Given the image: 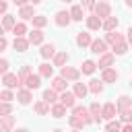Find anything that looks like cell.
Returning a JSON list of instances; mask_svg holds the SVG:
<instances>
[{"instance_id": "1", "label": "cell", "mask_w": 132, "mask_h": 132, "mask_svg": "<svg viewBox=\"0 0 132 132\" xmlns=\"http://www.w3.org/2000/svg\"><path fill=\"white\" fill-rule=\"evenodd\" d=\"M2 80H4V87H8V89H14V87H21V78H19V74H2Z\"/></svg>"}, {"instance_id": "2", "label": "cell", "mask_w": 132, "mask_h": 132, "mask_svg": "<svg viewBox=\"0 0 132 132\" xmlns=\"http://www.w3.org/2000/svg\"><path fill=\"white\" fill-rule=\"evenodd\" d=\"M95 14H99L101 19H107V16L111 14V8H109V4H107L105 0H99V4H95Z\"/></svg>"}, {"instance_id": "3", "label": "cell", "mask_w": 132, "mask_h": 132, "mask_svg": "<svg viewBox=\"0 0 132 132\" xmlns=\"http://www.w3.org/2000/svg\"><path fill=\"white\" fill-rule=\"evenodd\" d=\"M76 99H78V97H76L74 93H68V91L60 95V103H62V105H66V107H74Z\"/></svg>"}, {"instance_id": "4", "label": "cell", "mask_w": 132, "mask_h": 132, "mask_svg": "<svg viewBox=\"0 0 132 132\" xmlns=\"http://www.w3.org/2000/svg\"><path fill=\"white\" fill-rule=\"evenodd\" d=\"M70 12H66V10H60V12H56V25L58 27H66L68 23H70Z\"/></svg>"}, {"instance_id": "5", "label": "cell", "mask_w": 132, "mask_h": 132, "mask_svg": "<svg viewBox=\"0 0 132 132\" xmlns=\"http://www.w3.org/2000/svg\"><path fill=\"white\" fill-rule=\"evenodd\" d=\"M12 124H14V118L12 116H0V128H2V132H10L12 130Z\"/></svg>"}, {"instance_id": "6", "label": "cell", "mask_w": 132, "mask_h": 132, "mask_svg": "<svg viewBox=\"0 0 132 132\" xmlns=\"http://www.w3.org/2000/svg\"><path fill=\"white\" fill-rule=\"evenodd\" d=\"M39 85H41V74H29V78L25 80V87H27V89H31V91H33V89H37Z\"/></svg>"}, {"instance_id": "7", "label": "cell", "mask_w": 132, "mask_h": 132, "mask_svg": "<svg viewBox=\"0 0 132 132\" xmlns=\"http://www.w3.org/2000/svg\"><path fill=\"white\" fill-rule=\"evenodd\" d=\"M116 111H118V105H113V103H107V105H103V109H101V116H103L105 120H111V118H116Z\"/></svg>"}, {"instance_id": "8", "label": "cell", "mask_w": 132, "mask_h": 132, "mask_svg": "<svg viewBox=\"0 0 132 132\" xmlns=\"http://www.w3.org/2000/svg\"><path fill=\"white\" fill-rule=\"evenodd\" d=\"M89 113H91V111H87L85 107H78V105H76V107L72 109V116H76V118H80V120H85L87 124H91V122H93V118H89Z\"/></svg>"}, {"instance_id": "9", "label": "cell", "mask_w": 132, "mask_h": 132, "mask_svg": "<svg viewBox=\"0 0 132 132\" xmlns=\"http://www.w3.org/2000/svg\"><path fill=\"white\" fill-rule=\"evenodd\" d=\"M78 70H74V68H68V66H62V76L66 78V80H78Z\"/></svg>"}, {"instance_id": "10", "label": "cell", "mask_w": 132, "mask_h": 132, "mask_svg": "<svg viewBox=\"0 0 132 132\" xmlns=\"http://www.w3.org/2000/svg\"><path fill=\"white\" fill-rule=\"evenodd\" d=\"M87 27H89V29H93V31L101 29V27H103V23H101V16H99V14H95V16H89V19H87Z\"/></svg>"}, {"instance_id": "11", "label": "cell", "mask_w": 132, "mask_h": 132, "mask_svg": "<svg viewBox=\"0 0 132 132\" xmlns=\"http://www.w3.org/2000/svg\"><path fill=\"white\" fill-rule=\"evenodd\" d=\"M16 99H19V103L27 105V103L31 101V89H21V91L16 93Z\"/></svg>"}, {"instance_id": "12", "label": "cell", "mask_w": 132, "mask_h": 132, "mask_svg": "<svg viewBox=\"0 0 132 132\" xmlns=\"http://www.w3.org/2000/svg\"><path fill=\"white\" fill-rule=\"evenodd\" d=\"M76 43H78L80 47H87V45H91L93 41H91V35H89V33H82V31H80V33L76 35Z\"/></svg>"}, {"instance_id": "13", "label": "cell", "mask_w": 132, "mask_h": 132, "mask_svg": "<svg viewBox=\"0 0 132 132\" xmlns=\"http://www.w3.org/2000/svg\"><path fill=\"white\" fill-rule=\"evenodd\" d=\"M29 43H31V41H29V39H23V35H21V37H14V50H16V52H25V50L29 47Z\"/></svg>"}, {"instance_id": "14", "label": "cell", "mask_w": 132, "mask_h": 132, "mask_svg": "<svg viewBox=\"0 0 132 132\" xmlns=\"http://www.w3.org/2000/svg\"><path fill=\"white\" fill-rule=\"evenodd\" d=\"M91 52L93 54H105V41L103 39H95L91 43Z\"/></svg>"}, {"instance_id": "15", "label": "cell", "mask_w": 132, "mask_h": 132, "mask_svg": "<svg viewBox=\"0 0 132 132\" xmlns=\"http://www.w3.org/2000/svg\"><path fill=\"white\" fill-rule=\"evenodd\" d=\"M101 109L103 107H99V103H91V107H89V111H91V116H93V122H101Z\"/></svg>"}, {"instance_id": "16", "label": "cell", "mask_w": 132, "mask_h": 132, "mask_svg": "<svg viewBox=\"0 0 132 132\" xmlns=\"http://www.w3.org/2000/svg\"><path fill=\"white\" fill-rule=\"evenodd\" d=\"M19 16H23L25 21H27V19H33V16H35V12H33V6H27V4H25V6H21V10H19Z\"/></svg>"}, {"instance_id": "17", "label": "cell", "mask_w": 132, "mask_h": 132, "mask_svg": "<svg viewBox=\"0 0 132 132\" xmlns=\"http://www.w3.org/2000/svg\"><path fill=\"white\" fill-rule=\"evenodd\" d=\"M14 19L10 16V14H4V19H2V29L4 31H10V29H14Z\"/></svg>"}, {"instance_id": "18", "label": "cell", "mask_w": 132, "mask_h": 132, "mask_svg": "<svg viewBox=\"0 0 132 132\" xmlns=\"http://www.w3.org/2000/svg\"><path fill=\"white\" fill-rule=\"evenodd\" d=\"M29 41H31V43H35V45H37V43H41V41H43V33H41L39 29L31 31V33H29Z\"/></svg>"}, {"instance_id": "19", "label": "cell", "mask_w": 132, "mask_h": 132, "mask_svg": "<svg viewBox=\"0 0 132 132\" xmlns=\"http://www.w3.org/2000/svg\"><path fill=\"white\" fill-rule=\"evenodd\" d=\"M118 78V72L111 70V68H103V82H111Z\"/></svg>"}, {"instance_id": "20", "label": "cell", "mask_w": 132, "mask_h": 132, "mask_svg": "<svg viewBox=\"0 0 132 132\" xmlns=\"http://www.w3.org/2000/svg\"><path fill=\"white\" fill-rule=\"evenodd\" d=\"M87 91H89V87H85L82 82H76V85H74V95H76L78 99H85Z\"/></svg>"}, {"instance_id": "21", "label": "cell", "mask_w": 132, "mask_h": 132, "mask_svg": "<svg viewBox=\"0 0 132 132\" xmlns=\"http://www.w3.org/2000/svg\"><path fill=\"white\" fill-rule=\"evenodd\" d=\"M66 113V105H62V103H54V107H52V116L54 118H62Z\"/></svg>"}, {"instance_id": "22", "label": "cell", "mask_w": 132, "mask_h": 132, "mask_svg": "<svg viewBox=\"0 0 132 132\" xmlns=\"http://www.w3.org/2000/svg\"><path fill=\"white\" fill-rule=\"evenodd\" d=\"M70 16H72V21H82V6L74 4L72 10H70Z\"/></svg>"}, {"instance_id": "23", "label": "cell", "mask_w": 132, "mask_h": 132, "mask_svg": "<svg viewBox=\"0 0 132 132\" xmlns=\"http://www.w3.org/2000/svg\"><path fill=\"white\" fill-rule=\"evenodd\" d=\"M116 27H118V19L116 16H107V21L103 23V29L105 31H116Z\"/></svg>"}, {"instance_id": "24", "label": "cell", "mask_w": 132, "mask_h": 132, "mask_svg": "<svg viewBox=\"0 0 132 132\" xmlns=\"http://www.w3.org/2000/svg\"><path fill=\"white\" fill-rule=\"evenodd\" d=\"M111 62H113V54H103L99 60V68H107V66H111Z\"/></svg>"}, {"instance_id": "25", "label": "cell", "mask_w": 132, "mask_h": 132, "mask_svg": "<svg viewBox=\"0 0 132 132\" xmlns=\"http://www.w3.org/2000/svg\"><path fill=\"white\" fill-rule=\"evenodd\" d=\"M43 99L47 101V103H56L58 101V95H56V89L52 87V89H47L45 93H43Z\"/></svg>"}, {"instance_id": "26", "label": "cell", "mask_w": 132, "mask_h": 132, "mask_svg": "<svg viewBox=\"0 0 132 132\" xmlns=\"http://www.w3.org/2000/svg\"><path fill=\"white\" fill-rule=\"evenodd\" d=\"M105 39H107V41H109L111 45H116V43H120V41H124V39H122V35H120V33H116V31H109Z\"/></svg>"}, {"instance_id": "27", "label": "cell", "mask_w": 132, "mask_h": 132, "mask_svg": "<svg viewBox=\"0 0 132 132\" xmlns=\"http://www.w3.org/2000/svg\"><path fill=\"white\" fill-rule=\"evenodd\" d=\"M54 50H56V47H54L52 43H45L39 54H41V58H52V56H54Z\"/></svg>"}, {"instance_id": "28", "label": "cell", "mask_w": 132, "mask_h": 132, "mask_svg": "<svg viewBox=\"0 0 132 132\" xmlns=\"http://www.w3.org/2000/svg\"><path fill=\"white\" fill-rule=\"evenodd\" d=\"M95 68H97V64H95V62H91V60H87V62H82V68H80V70H82L85 74H93V72H95Z\"/></svg>"}, {"instance_id": "29", "label": "cell", "mask_w": 132, "mask_h": 132, "mask_svg": "<svg viewBox=\"0 0 132 132\" xmlns=\"http://www.w3.org/2000/svg\"><path fill=\"white\" fill-rule=\"evenodd\" d=\"M56 91H64L66 89V78L64 76H58V78H54V85H52Z\"/></svg>"}, {"instance_id": "30", "label": "cell", "mask_w": 132, "mask_h": 132, "mask_svg": "<svg viewBox=\"0 0 132 132\" xmlns=\"http://www.w3.org/2000/svg\"><path fill=\"white\" fill-rule=\"evenodd\" d=\"M47 105H50V103H47V101H45V99H43V101H39V103H37V105H35V111H37V113H39V116H45V113H47V111H50V109H47Z\"/></svg>"}, {"instance_id": "31", "label": "cell", "mask_w": 132, "mask_h": 132, "mask_svg": "<svg viewBox=\"0 0 132 132\" xmlns=\"http://www.w3.org/2000/svg\"><path fill=\"white\" fill-rule=\"evenodd\" d=\"M116 105H118V109H120V111H124V109H128V105H130V97H126V95H124V97H120Z\"/></svg>"}, {"instance_id": "32", "label": "cell", "mask_w": 132, "mask_h": 132, "mask_svg": "<svg viewBox=\"0 0 132 132\" xmlns=\"http://www.w3.org/2000/svg\"><path fill=\"white\" fill-rule=\"evenodd\" d=\"M70 126H72V128H85L87 122L80 120V118H76V116H70Z\"/></svg>"}, {"instance_id": "33", "label": "cell", "mask_w": 132, "mask_h": 132, "mask_svg": "<svg viewBox=\"0 0 132 132\" xmlns=\"http://www.w3.org/2000/svg\"><path fill=\"white\" fill-rule=\"evenodd\" d=\"M25 31H27V27H25V23H16V25H14V29H12V33H14V37H21V35H25Z\"/></svg>"}, {"instance_id": "34", "label": "cell", "mask_w": 132, "mask_h": 132, "mask_svg": "<svg viewBox=\"0 0 132 132\" xmlns=\"http://www.w3.org/2000/svg\"><path fill=\"white\" fill-rule=\"evenodd\" d=\"M126 50H128V45H126V41H120V43H116V45H113V54H118V56H122V54H126Z\"/></svg>"}, {"instance_id": "35", "label": "cell", "mask_w": 132, "mask_h": 132, "mask_svg": "<svg viewBox=\"0 0 132 132\" xmlns=\"http://www.w3.org/2000/svg\"><path fill=\"white\" fill-rule=\"evenodd\" d=\"M66 60H68V54H66V52H60V54H56V58H54V64H56V66H62Z\"/></svg>"}, {"instance_id": "36", "label": "cell", "mask_w": 132, "mask_h": 132, "mask_svg": "<svg viewBox=\"0 0 132 132\" xmlns=\"http://www.w3.org/2000/svg\"><path fill=\"white\" fill-rule=\"evenodd\" d=\"M89 91L97 95V93H101V91H103V85H101L99 80H91V85H89Z\"/></svg>"}, {"instance_id": "37", "label": "cell", "mask_w": 132, "mask_h": 132, "mask_svg": "<svg viewBox=\"0 0 132 132\" xmlns=\"http://www.w3.org/2000/svg\"><path fill=\"white\" fill-rule=\"evenodd\" d=\"M39 74L41 76H52V66L50 64H41L39 66Z\"/></svg>"}, {"instance_id": "38", "label": "cell", "mask_w": 132, "mask_h": 132, "mask_svg": "<svg viewBox=\"0 0 132 132\" xmlns=\"http://www.w3.org/2000/svg\"><path fill=\"white\" fill-rule=\"evenodd\" d=\"M10 111H12L10 101H2V105H0V116H6V113H10Z\"/></svg>"}, {"instance_id": "39", "label": "cell", "mask_w": 132, "mask_h": 132, "mask_svg": "<svg viewBox=\"0 0 132 132\" xmlns=\"http://www.w3.org/2000/svg\"><path fill=\"white\" fill-rule=\"evenodd\" d=\"M29 74H31V70H29V66H23V68H21V72H19V78H21V80L25 82V80L29 78Z\"/></svg>"}, {"instance_id": "40", "label": "cell", "mask_w": 132, "mask_h": 132, "mask_svg": "<svg viewBox=\"0 0 132 132\" xmlns=\"http://www.w3.org/2000/svg\"><path fill=\"white\" fill-rule=\"evenodd\" d=\"M45 23H47L45 16H41V14H39V16H33V25H35V27H43Z\"/></svg>"}, {"instance_id": "41", "label": "cell", "mask_w": 132, "mask_h": 132, "mask_svg": "<svg viewBox=\"0 0 132 132\" xmlns=\"http://www.w3.org/2000/svg\"><path fill=\"white\" fill-rule=\"evenodd\" d=\"M0 97H2V101H12V93H10V89L6 87V89L2 91V95H0Z\"/></svg>"}, {"instance_id": "42", "label": "cell", "mask_w": 132, "mask_h": 132, "mask_svg": "<svg viewBox=\"0 0 132 132\" xmlns=\"http://www.w3.org/2000/svg\"><path fill=\"white\" fill-rule=\"evenodd\" d=\"M122 120L124 122H132V109H124L122 111Z\"/></svg>"}, {"instance_id": "43", "label": "cell", "mask_w": 132, "mask_h": 132, "mask_svg": "<svg viewBox=\"0 0 132 132\" xmlns=\"http://www.w3.org/2000/svg\"><path fill=\"white\" fill-rule=\"evenodd\" d=\"M0 72H2V74L8 72V60H0Z\"/></svg>"}, {"instance_id": "44", "label": "cell", "mask_w": 132, "mask_h": 132, "mask_svg": "<svg viewBox=\"0 0 132 132\" xmlns=\"http://www.w3.org/2000/svg\"><path fill=\"white\" fill-rule=\"evenodd\" d=\"M105 128H107V130H120V128H122V124H120V122H109Z\"/></svg>"}, {"instance_id": "45", "label": "cell", "mask_w": 132, "mask_h": 132, "mask_svg": "<svg viewBox=\"0 0 132 132\" xmlns=\"http://www.w3.org/2000/svg\"><path fill=\"white\" fill-rule=\"evenodd\" d=\"M82 6L85 8H95V0H82Z\"/></svg>"}, {"instance_id": "46", "label": "cell", "mask_w": 132, "mask_h": 132, "mask_svg": "<svg viewBox=\"0 0 132 132\" xmlns=\"http://www.w3.org/2000/svg\"><path fill=\"white\" fill-rule=\"evenodd\" d=\"M6 45H8V41H6V39H4V37H2V39H0V50H4V47H6Z\"/></svg>"}, {"instance_id": "47", "label": "cell", "mask_w": 132, "mask_h": 132, "mask_svg": "<svg viewBox=\"0 0 132 132\" xmlns=\"http://www.w3.org/2000/svg\"><path fill=\"white\" fill-rule=\"evenodd\" d=\"M122 130H126V132H132V124H124V126H122Z\"/></svg>"}, {"instance_id": "48", "label": "cell", "mask_w": 132, "mask_h": 132, "mask_svg": "<svg viewBox=\"0 0 132 132\" xmlns=\"http://www.w3.org/2000/svg\"><path fill=\"white\" fill-rule=\"evenodd\" d=\"M12 2H14V4H19V6H25V4H27V0H12Z\"/></svg>"}, {"instance_id": "49", "label": "cell", "mask_w": 132, "mask_h": 132, "mask_svg": "<svg viewBox=\"0 0 132 132\" xmlns=\"http://www.w3.org/2000/svg\"><path fill=\"white\" fill-rule=\"evenodd\" d=\"M128 41H132V27L128 29Z\"/></svg>"}, {"instance_id": "50", "label": "cell", "mask_w": 132, "mask_h": 132, "mask_svg": "<svg viewBox=\"0 0 132 132\" xmlns=\"http://www.w3.org/2000/svg\"><path fill=\"white\" fill-rule=\"evenodd\" d=\"M126 4H128V6H130V8H132V0H126Z\"/></svg>"}, {"instance_id": "51", "label": "cell", "mask_w": 132, "mask_h": 132, "mask_svg": "<svg viewBox=\"0 0 132 132\" xmlns=\"http://www.w3.org/2000/svg\"><path fill=\"white\" fill-rule=\"evenodd\" d=\"M62 2H72V0H62Z\"/></svg>"}, {"instance_id": "52", "label": "cell", "mask_w": 132, "mask_h": 132, "mask_svg": "<svg viewBox=\"0 0 132 132\" xmlns=\"http://www.w3.org/2000/svg\"><path fill=\"white\" fill-rule=\"evenodd\" d=\"M130 85H132V82H130Z\"/></svg>"}]
</instances>
